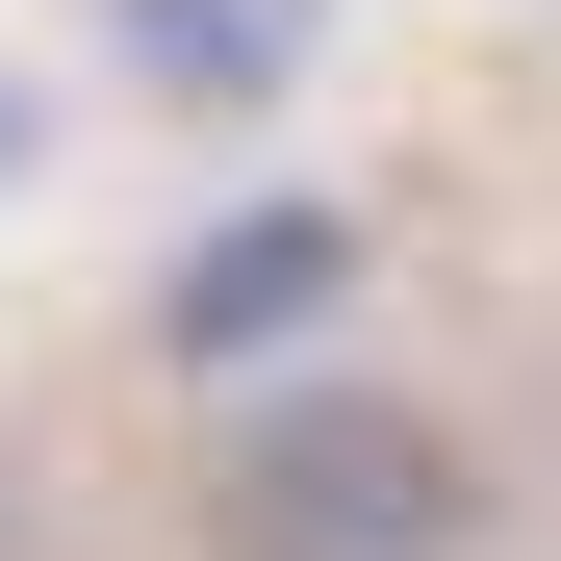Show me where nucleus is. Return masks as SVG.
<instances>
[{
	"label": "nucleus",
	"instance_id": "nucleus-1",
	"mask_svg": "<svg viewBox=\"0 0 561 561\" xmlns=\"http://www.w3.org/2000/svg\"><path fill=\"white\" fill-rule=\"evenodd\" d=\"M205 536H230V561H459V536H485V485H459V434H434V409L307 383V409H255V434H230Z\"/></svg>",
	"mask_w": 561,
	"mask_h": 561
},
{
	"label": "nucleus",
	"instance_id": "nucleus-2",
	"mask_svg": "<svg viewBox=\"0 0 561 561\" xmlns=\"http://www.w3.org/2000/svg\"><path fill=\"white\" fill-rule=\"evenodd\" d=\"M332 307H357V205H230L153 280V357H307Z\"/></svg>",
	"mask_w": 561,
	"mask_h": 561
},
{
	"label": "nucleus",
	"instance_id": "nucleus-3",
	"mask_svg": "<svg viewBox=\"0 0 561 561\" xmlns=\"http://www.w3.org/2000/svg\"><path fill=\"white\" fill-rule=\"evenodd\" d=\"M103 51H128V103H280L307 77V0H103Z\"/></svg>",
	"mask_w": 561,
	"mask_h": 561
},
{
	"label": "nucleus",
	"instance_id": "nucleus-4",
	"mask_svg": "<svg viewBox=\"0 0 561 561\" xmlns=\"http://www.w3.org/2000/svg\"><path fill=\"white\" fill-rule=\"evenodd\" d=\"M0 205H26V77H0Z\"/></svg>",
	"mask_w": 561,
	"mask_h": 561
}]
</instances>
